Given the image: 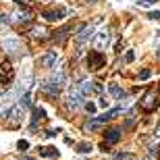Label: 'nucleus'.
<instances>
[{"label": "nucleus", "instance_id": "f257e3e1", "mask_svg": "<svg viewBox=\"0 0 160 160\" xmlns=\"http://www.w3.org/2000/svg\"><path fill=\"white\" fill-rule=\"evenodd\" d=\"M104 65H106V56L100 50H92L88 54V69L89 71H100Z\"/></svg>", "mask_w": 160, "mask_h": 160}, {"label": "nucleus", "instance_id": "f03ea898", "mask_svg": "<svg viewBox=\"0 0 160 160\" xmlns=\"http://www.w3.org/2000/svg\"><path fill=\"white\" fill-rule=\"evenodd\" d=\"M79 92H81L83 96H89V94H102L104 92V85L98 81H89V79H83L81 83L77 85Z\"/></svg>", "mask_w": 160, "mask_h": 160}, {"label": "nucleus", "instance_id": "7ed1b4c3", "mask_svg": "<svg viewBox=\"0 0 160 160\" xmlns=\"http://www.w3.org/2000/svg\"><path fill=\"white\" fill-rule=\"evenodd\" d=\"M158 94H156L154 89H150L148 94L143 96V100H142V108L143 110H146V112H152V110H154L156 106H158Z\"/></svg>", "mask_w": 160, "mask_h": 160}, {"label": "nucleus", "instance_id": "20e7f679", "mask_svg": "<svg viewBox=\"0 0 160 160\" xmlns=\"http://www.w3.org/2000/svg\"><path fill=\"white\" fill-rule=\"evenodd\" d=\"M94 29H96L94 23H85L83 27H79L77 36H75V42H77V44H85L89 38H94Z\"/></svg>", "mask_w": 160, "mask_h": 160}, {"label": "nucleus", "instance_id": "39448f33", "mask_svg": "<svg viewBox=\"0 0 160 160\" xmlns=\"http://www.w3.org/2000/svg\"><path fill=\"white\" fill-rule=\"evenodd\" d=\"M21 117H23V106H21V104H15L11 110H6V117H4V119L8 121L12 127H17V125L21 123Z\"/></svg>", "mask_w": 160, "mask_h": 160}, {"label": "nucleus", "instance_id": "423d86ee", "mask_svg": "<svg viewBox=\"0 0 160 160\" xmlns=\"http://www.w3.org/2000/svg\"><path fill=\"white\" fill-rule=\"evenodd\" d=\"M83 98H85V96L79 92L77 85H73V88L69 89V106H73V108L81 106V104H83Z\"/></svg>", "mask_w": 160, "mask_h": 160}, {"label": "nucleus", "instance_id": "0eeeda50", "mask_svg": "<svg viewBox=\"0 0 160 160\" xmlns=\"http://www.w3.org/2000/svg\"><path fill=\"white\" fill-rule=\"evenodd\" d=\"M56 60H58V54L56 52H46L40 58V67H44V69H52V67H56Z\"/></svg>", "mask_w": 160, "mask_h": 160}, {"label": "nucleus", "instance_id": "6e6552de", "mask_svg": "<svg viewBox=\"0 0 160 160\" xmlns=\"http://www.w3.org/2000/svg\"><path fill=\"white\" fill-rule=\"evenodd\" d=\"M108 40H110V33H108V29H102L98 36H96V50H102V48L108 44Z\"/></svg>", "mask_w": 160, "mask_h": 160}, {"label": "nucleus", "instance_id": "1a4fd4ad", "mask_svg": "<svg viewBox=\"0 0 160 160\" xmlns=\"http://www.w3.org/2000/svg\"><path fill=\"white\" fill-rule=\"evenodd\" d=\"M104 137H106V143H117L121 139V129L119 127H112V129H106V133H104Z\"/></svg>", "mask_w": 160, "mask_h": 160}, {"label": "nucleus", "instance_id": "9d476101", "mask_svg": "<svg viewBox=\"0 0 160 160\" xmlns=\"http://www.w3.org/2000/svg\"><path fill=\"white\" fill-rule=\"evenodd\" d=\"M65 17V11L62 8H52V11H44V19L46 21H58V19Z\"/></svg>", "mask_w": 160, "mask_h": 160}, {"label": "nucleus", "instance_id": "9b49d317", "mask_svg": "<svg viewBox=\"0 0 160 160\" xmlns=\"http://www.w3.org/2000/svg\"><path fill=\"white\" fill-rule=\"evenodd\" d=\"M11 17H15V21H17V23H27V21L31 19V15H29V11H27V8H19L15 15H11Z\"/></svg>", "mask_w": 160, "mask_h": 160}, {"label": "nucleus", "instance_id": "f8f14e48", "mask_svg": "<svg viewBox=\"0 0 160 160\" xmlns=\"http://www.w3.org/2000/svg\"><path fill=\"white\" fill-rule=\"evenodd\" d=\"M4 50H8V52H19L21 50V44H19L17 40H4Z\"/></svg>", "mask_w": 160, "mask_h": 160}, {"label": "nucleus", "instance_id": "ddd939ff", "mask_svg": "<svg viewBox=\"0 0 160 160\" xmlns=\"http://www.w3.org/2000/svg\"><path fill=\"white\" fill-rule=\"evenodd\" d=\"M69 31H71V27H62V29H58L56 33H54V42L62 44V42L67 40V36H69Z\"/></svg>", "mask_w": 160, "mask_h": 160}, {"label": "nucleus", "instance_id": "4468645a", "mask_svg": "<svg viewBox=\"0 0 160 160\" xmlns=\"http://www.w3.org/2000/svg\"><path fill=\"white\" fill-rule=\"evenodd\" d=\"M40 150V156H46V158H52V156H58V150L52 148V146H46V148H38Z\"/></svg>", "mask_w": 160, "mask_h": 160}, {"label": "nucleus", "instance_id": "2eb2a0df", "mask_svg": "<svg viewBox=\"0 0 160 160\" xmlns=\"http://www.w3.org/2000/svg\"><path fill=\"white\" fill-rule=\"evenodd\" d=\"M110 94H112L117 100H123V98H125V92L121 89L119 83H110Z\"/></svg>", "mask_w": 160, "mask_h": 160}, {"label": "nucleus", "instance_id": "dca6fc26", "mask_svg": "<svg viewBox=\"0 0 160 160\" xmlns=\"http://www.w3.org/2000/svg\"><path fill=\"white\" fill-rule=\"evenodd\" d=\"M42 119H46V110L40 108V106H33V127H36V123L42 121Z\"/></svg>", "mask_w": 160, "mask_h": 160}, {"label": "nucleus", "instance_id": "f3484780", "mask_svg": "<svg viewBox=\"0 0 160 160\" xmlns=\"http://www.w3.org/2000/svg\"><path fill=\"white\" fill-rule=\"evenodd\" d=\"M31 36L36 38V40H44V38H46V29H44V27H31Z\"/></svg>", "mask_w": 160, "mask_h": 160}, {"label": "nucleus", "instance_id": "a211bd4d", "mask_svg": "<svg viewBox=\"0 0 160 160\" xmlns=\"http://www.w3.org/2000/svg\"><path fill=\"white\" fill-rule=\"evenodd\" d=\"M92 143H88V142H81V143H77V152L79 154H89V152H92Z\"/></svg>", "mask_w": 160, "mask_h": 160}, {"label": "nucleus", "instance_id": "6ab92c4d", "mask_svg": "<svg viewBox=\"0 0 160 160\" xmlns=\"http://www.w3.org/2000/svg\"><path fill=\"white\" fill-rule=\"evenodd\" d=\"M135 110H131L129 114H127V123H125V129H131V127H133V125H135Z\"/></svg>", "mask_w": 160, "mask_h": 160}, {"label": "nucleus", "instance_id": "aec40b11", "mask_svg": "<svg viewBox=\"0 0 160 160\" xmlns=\"http://www.w3.org/2000/svg\"><path fill=\"white\" fill-rule=\"evenodd\" d=\"M117 158H119V160H135V156L131 154V152H119Z\"/></svg>", "mask_w": 160, "mask_h": 160}, {"label": "nucleus", "instance_id": "412c9836", "mask_svg": "<svg viewBox=\"0 0 160 160\" xmlns=\"http://www.w3.org/2000/svg\"><path fill=\"white\" fill-rule=\"evenodd\" d=\"M17 148H19V152H27L29 142H27V139H21V142H17Z\"/></svg>", "mask_w": 160, "mask_h": 160}, {"label": "nucleus", "instance_id": "4be33fe9", "mask_svg": "<svg viewBox=\"0 0 160 160\" xmlns=\"http://www.w3.org/2000/svg\"><path fill=\"white\" fill-rule=\"evenodd\" d=\"M150 75H152V71H150V69H142V71H139V79H142V81L150 79Z\"/></svg>", "mask_w": 160, "mask_h": 160}, {"label": "nucleus", "instance_id": "5701e85b", "mask_svg": "<svg viewBox=\"0 0 160 160\" xmlns=\"http://www.w3.org/2000/svg\"><path fill=\"white\" fill-rule=\"evenodd\" d=\"M83 106H85V110H88L89 114H94V112H96V104H94V102H85Z\"/></svg>", "mask_w": 160, "mask_h": 160}, {"label": "nucleus", "instance_id": "b1692460", "mask_svg": "<svg viewBox=\"0 0 160 160\" xmlns=\"http://www.w3.org/2000/svg\"><path fill=\"white\" fill-rule=\"evenodd\" d=\"M148 19H152V21H158V19H160V12H158V11L148 12Z\"/></svg>", "mask_w": 160, "mask_h": 160}, {"label": "nucleus", "instance_id": "393cba45", "mask_svg": "<svg viewBox=\"0 0 160 160\" xmlns=\"http://www.w3.org/2000/svg\"><path fill=\"white\" fill-rule=\"evenodd\" d=\"M133 58H135V54H133V50H129V52L125 54V62H133Z\"/></svg>", "mask_w": 160, "mask_h": 160}, {"label": "nucleus", "instance_id": "a878e982", "mask_svg": "<svg viewBox=\"0 0 160 160\" xmlns=\"http://www.w3.org/2000/svg\"><path fill=\"white\" fill-rule=\"evenodd\" d=\"M11 15H0V23H11Z\"/></svg>", "mask_w": 160, "mask_h": 160}, {"label": "nucleus", "instance_id": "bb28decb", "mask_svg": "<svg viewBox=\"0 0 160 160\" xmlns=\"http://www.w3.org/2000/svg\"><path fill=\"white\" fill-rule=\"evenodd\" d=\"M137 2H139V4H146V6H150V4H156L158 0H137Z\"/></svg>", "mask_w": 160, "mask_h": 160}, {"label": "nucleus", "instance_id": "cd10ccee", "mask_svg": "<svg viewBox=\"0 0 160 160\" xmlns=\"http://www.w3.org/2000/svg\"><path fill=\"white\" fill-rule=\"evenodd\" d=\"M100 106H102V108H106V106H108V100H106V96H102V98H100Z\"/></svg>", "mask_w": 160, "mask_h": 160}, {"label": "nucleus", "instance_id": "c85d7f7f", "mask_svg": "<svg viewBox=\"0 0 160 160\" xmlns=\"http://www.w3.org/2000/svg\"><path fill=\"white\" fill-rule=\"evenodd\" d=\"M154 133H156V137H160V123L156 125V131H154Z\"/></svg>", "mask_w": 160, "mask_h": 160}, {"label": "nucleus", "instance_id": "c756f323", "mask_svg": "<svg viewBox=\"0 0 160 160\" xmlns=\"http://www.w3.org/2000/svg\"><path fill=\"white\" fill-rule=\"evenodd\" d=\"M154 42H156V46H160V31H158V36H156V40H154Z\"/></svg>", "mask_w": 160, "mask_h": 160}, {"label": "nucleus", "instance_id": "7c9ffc66", "mask_svg": "<svg viewBox=\"0 0 160 160\" xmlns=\"http://www.w3.org/2000/svg\"><path fill=\"white\" fill-rule=\"evenodd\" d=\"M156 60H160V50H158V52H156Z\"/></svg>", "mask_w": 160, "mask_h": 160}, {"label": "nucleus", "instance_id": "2f4dec72", "mask_svg": "<svg viewBox=\"0 0 160 160\" xmlns=\"http://www.w3.org/2000/svg\"><path fill=\"white\" fill-rule=\"evenodd\" d=\"M23 160H33V158H31V156H25V158Z\"/></svg>", "mask_w": 160, "mask_h": 160}]
</instances>
